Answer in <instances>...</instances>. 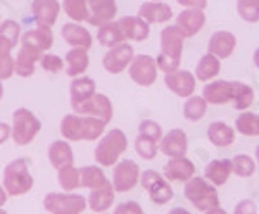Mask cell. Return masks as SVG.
Wrapping results in <instances>:
<instances>
[{
    "label": "cell",
    "instance_id": "cell-52",
    "mask_svg": "<svg viewBox=\"0 0 259 214\" xmlns=\"http://www.w3.org/2000/svg\"><path fill=\"white\" fill-rule=\"evenodd\" d=\"M11 126L7 123H0V144H4V142L9 138V135H11Z\"/></svg>",
    "mask_w": 259,
    "mask_h": 214
},
{
    "label": "cell",
    "instance_id": "cell-56",
    "mask_svg": "<svg viewBox=\"0 0 259 214\" xmlns=\"http://www.w3.org/2000/svg\"><path fill=\"white\" fill-rule=\"evenodd\" d=\"M252 62H254V66L259 69V47L254 50V56H252Z\"/></svg>",
    "mask_w": 259,
    "mask_h": 214
},
{
    "label": "cell",
    "instance_id": "cell-17",
    "mask_svg": "<svg viewBox=\"0 0 259 214\" xmlns=\"http://www.w3.org/2000/svg\"><path fill=\"white\" fill-rule=\"evenodd\" d=\"M89 2V23L94 26H104V24L111 23L116 16V0H87Z\"/></svg>",
    "mask_w": 259,
    "mask_h": 214
},
{
    "label": "cell",
    "instance_id": "cell-24",
    "mask_svg": "<svg viewBox=\"0 0 259 214\" xmlns=\"http://www.w3.org/2000/svg\"><path fill=\"white\" fill-rule=\"evenodd\" d=\"M232 176V159H212L204 169V178L214 187H221Z\"/></svg>",
    "mask_w": 259,
    "mask_h": 214
},
{
    "label": "cell",
    "instance_id": "cell-45",
    "mask_svg": "<svg viewBox=\"0 0 259 214\" xmlns=\"http://www.w3.org/2000/svg\"><path fill=\"white\" fill-rule=\"evenodd\" d=\"M237 12L247 23L259 21V2H237Z\"/></svg>",
    "mask_w": 259,
    "mask_h": 214
},
{
    "label": "cell",
    "instance_id": "cell-7",
    "mask_svg": "<svg viewBox=\"0 0 259 214\" xmlns=\"http://www.w3.org/2000/svg\"><path fill=\"white\" fill-rule=\"evenodd\" d=\"M157 62L154 57L140 54L135 56L128 68L130 79L140 87H152L157 79Z\"/></svg>",
    "mask_w": 259,
    "mask_h": 214
},
{
    "label": "cell",
    "instance_id": "cell-61",
    "mask_svg": "<svg viewBox=\"0 0 259 214\" xmlns=\"http://www.w3.org/2000/svg\"><path fill=\"white\" fill-rule=\"evenodd\" d=\"M150 2H162V0H150Z\"/></svg>",
    "mask_w": 259,
    "mask_h": 214
},
{
    "label": "cell",
    "instance_id": "cell-21",
    "mask_svg": "<svg viewBox=\"0 0 259 214\" xmlns=\"http://www.w3.org/2000/svg\"><path fill=\"white\" fill-rule=\"evenodd\" d=\"M114 194H116V190H114V187H112V182H107L106 185H102L100 188H95V190L90 192L89 199H87L89 207L95 214L107 212L111 205L114 204Z\"/></svg>",
    "mask_w": 259,
    "mask_h": 214
},
{
    "label": "cell",
    "instance_id": "cell-58",
    "mask_svg": "<svg viewBox=\"0 0 259 214\" xmlns=\"http://www.w3.org/2000/svg\"><path fill=\"white\" fill-rule=\"evenodd\" d=\"M2 94H4V87H2V81H0V99H2Z\"/></svg>",
    "mask_w": 259,
    "mask_h": 214
},
{
    "label": "cell",
    "instance_id": "cell-60",
    "mask_svg": "<svg viewBox=\"0 0 259 214\" xmlns=\"http://www.w3.org/2000/svg\"><path fill=\"white\" fill-rule=\"evenodd\" d=\"M0 214H7L6 211H4V209H0Z\"/></svg>",
    "mask_w": 259,
    "mask_h": 214
},
{
    "label": "cell",
    "instance_id": "cell-51",
    "mask_svg": "<svg viewBox=\"0 0 259 214\" xmlns=\"http://www.w3.org/2000/svg\"><path fill=\"white\" fill-rule=\"evenodd\" d=\"M177 4H180L185 9H200L204 11L207 7V0H177Z\"/></svg>",
    "mask_w": 259,
    "mask_h": 214
},
{
    "label": "cell",
    "instance_id": "cell-62",
    "mask_svg": "<svg viewBox=\"0 0 259 214\" xmlns=\"http://www.w3.org/2000/svg\"><path fill=\"white\" fill-rule=\"evenodd\" d=\"M99 214H109V212H99Z\"/></svg>",
    "mask_w": 259,
    "mask_h": 214
},
{
    "label": "cell",
    "instance_id": "cell-14",
    "mask_svg": "<svg viewBox=\"0 0 259 214\" xmlns=\"http://www.w3.org/2000/svg\"><path fill=\"white\" fill-rule=\"evenodd\" d=\"M202 97L212 106H225L233 100V81L228 79H214L209 81L202 90Z\"/></svg>",
    "mask_w": 259,
    "mask_h": 214
},
{
    "label": "cell",
    "instance_id": "cell-55",
    "mask_svg": "<svg viewBox=\"0 0 259 214\" xmlns=\"http://www.w3.org/2000/svg\"><path fill=\"white\" fill-rule=\"evenodd\" d=\"M168 214H190V211H187L185 207H175V209H171Z\"/></svg>",
    "mask_w": 259,
    "mask_h": 214
},
{
    "label": "cell",
    "instance_id": "cell-36",
    "mask_svg": "<svg viewBox=\"0 0 259 214\" xmlns=\"http://www.w3.org/2000/svg\"><path fill=\"white\" fill-rule=\"evenodd\" d=\"M235 130L244 137H259V114L242 111L235 119Z\"/></svg>",
    "mask_w": 259,
    "mask_h": 214
},
{
    "label": "cell",
    "instance_id": "cell-44",
    "mask_svg": "<svg viewBox=\"0 0 259 214\" xmlns=\"http://www.w3.org/2000/svg\"><path fill=\"white\" fill-rule=\"evenodd\" d=\"M139 135H144V137H147V138H150V140H154V142L159 144L161 138H162V128L157 121L144 119L139 124Z\"/></svg>",
    "mask_w": 259,
    "mask_h": 214
},
{
    "label": "cell",
    "instance_id": "cell-23",
    "mask_svg": "<svg viewBox=\"0 0 259 214\" xmlns=\"http://www.w3.org/2000/svg\"><path fill=\"white\" fill-rule=\"evenodd\" d=\"M139 16L144 21H147L149 24L154 23H168L173 18V11L168 4L164 2H144L139 9Z\"/></svg>",
    "mask_w": 259,
    "mask_h": 214
},
{
    "label": "cell",
    "instance_id": "cell-18",
    "mask_svg": "<svg viewBox=\"0 0 259 214\" xmlns=\"http://www.w3.org/2000/svg\"><path fill=\"white\" fill-rule=\"evenodd\" d=\"M59 9L61 6L57 0H33L31 4L33 19L40 28L52 26L59 16Z\"/></svg>",
    "mask_w": 259,
    "mask_h": 214
},
{
    "label": "cell",
    "instance_id": "cell-29",
    "mask_svg": "<svg viewBox=\"0 0 259 214\" xmlns=\"http://www.w3.org/2000/svg\"><path fill=\"white\" fill-rule=\"evenodd\" d=\"M90 64L89 52L85 49H71L66 54V73L71 78L81 76Z\"/></svg>",
    "mask_w": 259,
    "mask_h": 214
},
{
    "label": "cell",
    "instance_id": "cell-35",
    "mask_svg": "<svg viewBox=\"0 0 259 214\" xmlns=\"http://www.w3.org/2000/svg\"><path fill=\"white\" fill-rule=\"evenodd\" d=\"M254 102V88L242 81H233V107L237 111H247Z\"/></svg>",
    "mask_w": 259,
    "mask_h": 214
},
{
    "label": "cell",
    "instance_id": "cell-32",
    "mask_svg": "<svg viewBox=\"0 0 259 214\" xmlns=\"http://www.w3.org/2000/svg\"><path fill=\"white\" fill-rule=\"evenodd\" d=\"M97 38H99V44L107 49H112L119 44H124V40H126L118 21H111V23L100 26L97 31Z\"/></svg>",
    "mask_w": 259,
    "mask_h": 214
},
{
    "label": "cell",
    "instance_id": "cell-12",
    "mask_svg": "<svg viewBox=\"0 0 259 214\" xmlns=\"http://www.w3.org/2000/svg\"><path fill=\"white\" fill-rule=\"evenodd\" d=\"M187 150H189V138L182 128L169 130L166 135H162L159 142V152H162V156L168 159L187 156Z\"/></svg>",
    "mask_w": 259,
    "mask_h": 214
},
{
    "label": "cell",
    "instance_id": "cell-38",
    "mask_svg": "<svg viewBox=\"0 0 259 214\" xmlns=\"http://www.w3.org/2000/svg\"><path fill=\"white\" fill-rule=\"evenodd\" d=\"M147 192H149V199L157 205L168 204L175 195L173 187H171V182H168L166 178H161L159 182H157L156 185L150 187Z\"/></svg>",
    "mask_w": 259,
    "mask_h": 214
},
{
    "label": "cell",
    "instance_id": "cell-25",
    "mask_svg": "<svg viewBox=\"0 0 259 214\" xmlns=\"http://www.w3.org/2000/svg\"><path fill=\"white\" fill-rule=\"evenodd\" d=\"M69 94H71V107L76 109L78 106H81L83 102H87V100L95 95V81L89 76H78L71 83Z\"/></svg>",
    "mask_w": 259,
    "mask_h": 214
},
{
    "label": "cell",
    "instance_id": "cell-43",
    "mask_svg": "<svg viewBox=\"0 0 259 214\" xmlns=\"http://www.w3.org/2000/svg\"><path fill=\"white\" fill-rule=\"evenodd\" d=\"M19 33H21V28L16 21L7 19L0 24V38L9 41L12 47H16V44L19 41Z\"/></svg>",
    "mask_w": 259,
    "mask_h": 214
},
{
    "label": "cell",
    "instance_id": "cell-9",
    "mask_svg": "<svg viewBox=\"0 0 259 214\" xmlns=\"http://www.w3.org/2000/svg\"><path fill=\"white\" fill-rule=\"evenodd\" d=\"M133 59H135L133 47L124 41V44H119V45H116V47L107 50L106 56H104V59H102V66L107 73L119 74V73H123L126 68H130V64H132Z\"/></svg>",
    "mask_w": 259,
    "mask_h": 214
},
{
    "label": "cell",
    "instance_id": "cell-47",
    "mask_svg": "<svg viewBox=\"0 0 259 214\" xmlns=\"http://www.w3.org/2000/svg\"><path fill=\"white\" fill-rule=\"evenodd\" d=\"M40 64L41 68L45 71H49V73H59L64 68V61H62V57L56 56V54H44L40 59Z\"/></svg>",
    "mask_w": 259,
    "mask_h": 214
},
{
    "label": "cell",
    "instance_id": "cell-11",
    "mask_svg": "<svg viewBox=\"0 0 259 214\" xmlns=\"http://www.w3.org/2000/svg\"><path fill=\"white\" fill-rule=\"evenodd\" d=\"M74 114H81V116H92V117H99V119L109 123L112 119V102L107 95L104 94H95L94 97L89 99L87 102H83L81 106H78L76 109H73Z\"/></svg>",
    "mask_w": 259,
    "mask_h": 214
},
{
    "label": "cell",
    "instance_id": "cell-8",
    "mask_svg": "<svg viewBox=\"0 0 259 214\" xmlns=\"http://www.w3.org/2000/svg\"><path fill=\"white\" fill-rule=\"evenodd\" d=\"M140 183V167L132 159L118 162L112 171V187L116 192H130Z\"/></svg>",
    "mask_w": 259,
    "mask_h": 214
},
{
    "label": "cell",
    "instance_id": "cell-31",
    "mask_svg": "<svg viewBox=\"0 0 259 214\" xmlns=\"http://www.w3.org/2000/svg\"><path fill=\"white\" fill-rule=\"evenodd\" d=\"M221 71V61L212 54H204L202 57L199 59L197 66H195V78L200 79V81H211L212 78H216Z\"/></svg>",
    "mask_w": 259,
    "mask_h": 214
},
{
    "label": "cell",
    "instance_id": "cell-10",
    "mask_svg": "<svg viewBox=\"0 0 259 214\" xmlns=\"http://www.w3.org/2000/svg\"><path fill=\"white\" fill-rule=\"evenodd\" d=\"M164 85L168 87L171 94H175L177 97L189 99L195 92V85H197V78L194 73L187 69H178L175 73L164 74Z\"/></svg>",
    "mask_w": 259,
    "mask_h": 214
},
{
    "label": "cell",
    "instance_id": "cell-46",
    "mask_svg": "<svg viewBox=\"0 0 259 214\" xmlns=\"http://www.w3.org/2000/svg\"><path fill=\"white\" fill-rule=\"evenodd\" d=\"M156 62H157V69L162 71L164 74H169L180 69L182 57H173V56H168V54L159 52V56L156 57Z\"/></svg>",
    "mask_w": 259,
    "mask_h": 214
},
{
    "label": "cell",
    "instance_id": "cell-2",
    "mask_svg": "<svg viewBox=\"0 0 259 214\" xmlns=\"http://www.w3.org/2000/svg\"><path fill=\"white\" fill-rule=\"evenodd\" d=\"M128 147V138L124 135L123 130L112 128L106 133L100 142L95 147V162H99L100 166H116L119 162L121 154L126 150Z\"/></svg>",
    "mask_w": 259,
    "mask_h": 214
},
{
    "label": "cell",
    "instance_id": "cell-49",
    "mask_svg": "<svg viewBox=\"0 0 259 214\" xmlns=\"http://www.w3.org/2000/svg\"><path fill=\"white\" fill-rule=\"evenodd\" d=\"M112 214H144V207L135 200H126V202L119 204Z\"/></svg>",
    "mask_w": 259,
    "mask_h": 214
},
{
    "label": "cell",
    "instance_id": "cell-22",
    "mask_svg": "<svg viewBox=\"0 0 259 214\" xmlns=\"http://www.w3.org/2000/svg\"><path fill=\"white\" fill-rule=\"evenodd\" d=\"M61 35L66 44H69L73 49H85L92 47V35L87 28L80 26L76 23H66L61 29Z\"/></svg>",
    "mask_w": 259,
    "mask_h": 214
},
{
    "label": "cell",
    "instance_id": "cell-41",
    "mask_svg": "<svg viewBox=\"0 0 259 214\" xmlns=\"http://www.w3.org/2000/svg\"><path fill=\"white\" fill-rule=\"evenodd\" d=\"M62 7H64L66 14L73 21H87L90 16L89 2L87 0H64Z\"/></svg>",
    "mask_w": 259,
    "mask_h": 214
},
{
    "label": "cell",
    "instance_id": "cell-40",
    "mask_svg": "<svg viewBox=\"0 0 259 214\" xmlns=\"http://www.w3.org/2000/svg\"><path fill=\"white\" fill-rule=\"evenodd\" d=\"M59 185L62 190H76L80 187V169L74 164L61 167L59 171Z\"/></svg>",
    "mask_w": 259,
    "mask_h": 214
},
{
    "label": "cell",
    "instance_id": "cell-48",
    "mask_svg": "<svg viewBox=\"0 0 259 214\" xmlns=\"http://www.w3.org/2000/svg\"><path fill=\"white\" fill-rule=\"evenodd\" d=\"M161 178H164L159 171L156 169H145L144 173H140V185L145 188V190H149L152 185H156L157 182H159Z\"/></svg>",
    "mask_w": 259,
    "mask_h": 214
},
{
    "label": "cell",
    "instance_id": "cell-39",
    "mask_svg": "<svg viewBox=\"0 0 259 214\" xmlns=\"http://www.w3.org/2000/svg\"><path fill=\"white\" fill-rule=\"evenodd\" d=\"M14 49L9 41L0 38V79H7L16 71V61L11 57V50Z\"/></svg>",
    "mask_w": 259,
    "mask_h": 214
},
{
    "label": "cell",
    "instance_id": "cell-6",
    "mask_svg": "<svg viewBox=\"0 0 259 214\" xmlns=\"http://www.w3.org/2000/svg\"><path fill=\"white\" fill-rule=\"evenodd\" d=\"M44 207L50 214H81L89 207V202L85 197L78 194L50 192L44 199Z\"/></svg>",
    "mask_w": 259,
    "mask_h": 214
},
{
    "label": "cell",
    "instance_id": "cell-37",
    "mask_svg": "<svg viewBox=\"0 0 259 214\" xmlns=\"http://www.w3.org/2000/svg\"><path fill=\"white\" fill-rule=\"evenodd\" d=\"M257 169L256 159H252L247 154H237L232 157V173L239 178H250Z\"/></svg>",
    "mask_w": 259,
    "mask_h": 214
},
{
    "label": "cell",
    "instance_id": "cell-59",
    "mask_svg": "<svg viewBox=\"0 0 259 214\" xmlns=\"http://www.w3.org/2000/svg\"><path fill=\"white\" fill-rule=\"evenodd\" d=\"M237 2H259V0H237Z\"/></svg>",
    "mask_w": 259,
    "mask_h": 214
},
{
    "label": "cell",
    "instance_id": "cell-5",
    "mask_svg": "<svg viewBox=\"0 0 259 214\" xmlns=\"http://www.w3.org/2000/svg\"><path fill=\"white\" fill-rule=\"evenodd\" d=\"M40 128H41V123L31 111H28V109H24V107H19L14 111V114H12L11 137L18 145L30 144L36 133L40 132Z\"/></svg>",
    "mask_w": 259,
    "mask_h": 214
},
{
    "label": "cell",
    "instance_id": "cell-3",
    "mask_svg": "<svg viewBox=\"0 0 259 214\" xmlns=\"http://www.w3.org/2000/svg\"><path fill=\"white\" fill-rule=\"evenodd\" d=\"M216 188L218 187L207 182L204 176H194L185 183L183 194H185L187 200L194 204L195 209H199L200 212H207L209 209L220 205V195Z\"/></svg>",
    "mask_w": 259,
    "mask_h": 214
},
{
    "label": "cell",
    "instance_id": "cell-30",
    "mask_svg": "<svg viewBox=\"0 0 259 214\" xmlns=\"http://www.w3.org/2000/svg\"><path fill=\"white\" fill-rule=\"evenodd\" d=\"M49 161L57 171L64 166L73 164L74 156H73V150H71L68 142H62V140L52 142L49 147Z\"/></svg>",
    "mask_w": 259,
    "mask_h": 214
},
{
    "label": "cell",
    "instance_id": "cell-53",
    "mask_svg": "<svg viewBox=\"0 0 259 214\" xmlns=\"http://www.w3.org/2000/svg\"><path fill=\"white\" fill-rule=\"evenodd\" d=\"M7 195H9V194H7V190H6V188H4V187H0V205H4V204L7 202Z\"/></svg>",
    "mask_w": 259,
    "mask_h": 214
},
{
    "label": "cell",
    "instance_id": "cell-54",
    "mask_svg": "<svg viewBox=\"0 0 259 214\" xmlns=\"http://www.w3.org/2000/svg\"><path fill=\"white\" fill-rule=\"evenodd\" d=\"M204 214H228V212L225 211L223 207H220V205H218V207H212V209H209V211L204 212Z\"/></svg>",
    "mask_w": 259,
    "mask_h": 214
},
{
    "label": "cell",
    "instance_id": "cell-34",
    "mask_svg": "<svg viewBox=\"0 0 259 214\" xmlns=\"http://www.w3.org/2000/svg\"><path fill=\"white\" fill-rule=\"evenodd\" d=\"M106 183H107V178H106V175H104L102 167H99V166L80 167V187L95 190V188H100L102 185H106Z\"/></svg>",
    "mask_w": 259,
    "mask_h": 214
},
{
    "label": "cell",
    "instance_id": "cell-13",
    "mask_svg": "<svg viewBox=\"0 0 259 214\" xmlns=\"http://www.w3.org/2000/svg\"><path fill=\"white\" fill-rule=\"evenodd\" d=\"M162 176H164L168 182L187 183L190 178H194L195 176V164L187 156L171 157L169 161L166 162L164 171H162Z\"/></svg>",
    "mask_w": 259,
    "mask_h": 214
},
{
    "label": "cell",
    "instance_id": "cell-57",
    "mask_svg": "<svg viewBox=\"0 0 259 214\" xmlns=\"http://www.w3.org/2000/svg\"><path fill=\"white\" fill-rule=\"evenodd\" d=\"M254 157H256V164L259 167V145L256 147V152H254Z\"/></svg>",
    "mask_w": 259,
    "mask_h": 214
},
{
    "label": "cell",
    "instance_id": "cell-26",
    "mask_svg": "<svg viewBox=\"0 0 259 214\" xmlns=\"http://www.w3.org/2000/svg\"><path fill=\"white\" fill-rule=\"evenodd\" d=\"M207 140L214 147L225 149V147L233 145L235 142V130L223 121H212L207 126Z\"/></svg>",
    "mask_w": 259,
    "mask_h": 214
},
{
    "label": "cell",
    "instance_id": "cell-1",
    "mask_svg": "<svg viewBox=\"0 0 259 214\" xmlns=\"http://www.w3.org/2000/svg\"><path fill=\"white\" fill-rule=\"evenodd\" d=\"M106 121L92 116L81 114H66L61 121V135L66 140L80 142V140H97L100 135H104Z\"/></svg>",
    "mask_w": 259,
    "mask_h": 214
},
{
    "label": "cell",
    "instance_id": "cell-27",
    "mask_svg": "<svg viewBox=\"0 0 259 214\" xmlns=\"http://www.w3.org/2000/svg\"><path fill=\"white\" fill-rule=\"evenodd\" d=\"M44 52H40L38 49L33 47H26L23 45L18 54V59H16V73L19 74L21 78H28L35 73V62L41 59Z\"/></svg>",
    "mask_w": 259,
    "mask_h": 214
},
{
    "label": "cell",
    "instance_id": "cell-19",
    "mask_svg": "<svg viewBox=\"0 0 259 214\" xmlns=\"http://www.w3.org/2000/svg\"><path fill=\"white\" fill-rule=\"evenodd\" d=\"M206 24V12L200 9H185L177 16V26L187 38L195 36Z\"/></svg>",
    "mask_w": 259,
    "mask_h": 214
},
{
    "label": "cell",
    "instance_id": "cell-42",
    "mask_svg": "<svg viewBox=\"0 0 259 214\" xmlns=\"http://www.w3.org/2000/svg\"><path fill=\"white\" fill-rule=\"evenodd\" d=\"M135 150L142 159L150 161V159H154L157 156V152H159V144L144 135H139L135 138Z\"/></svg>",
    "mask_w": 259,
    "mask_h": 214
},
{
    "label": "cell",
    "instance_id": "cell-20",
    "mask_svg": "<svg viewBox=\"0 0 259 214\" xmlns=\"http://www.w3.org/2000/svg\"><path fill=\"white\" fill-rule=\"evenodd\" d=\"M119 26L123 29V35L126 40L132 41H144L149 38L150 26L147 21H144L140 16H124L119 21Z\"/></svg>",
    "mask_w": 259,
    "mask_h": 214
},
{
    "label": "cell",
    "instance_id": "cell-4",
    "mask_svg": "<svg viewBox=\"0 0 259 214\" xmlns=\"http://www.w3.org/2000/svg\"><path fill=\"white\" fill-rule=\"evenodd\" d=\"M28 159H16L9 162L4 171V188L11 197L28 194L33 187V176L28 169Z\"/></svg>",
    "mask_w": 259,
    "mask_h": 214
},
{
    "label": "cell",
    "instance_id": "cell-28",
    "mask_svg": "<svg viewBox=\"0 0 259 214\" xmlns=\"http://www.w3.org/2000/svg\"><path fill=\"white\" fill-rule=\"evenodd\" d=\"M21 44L26 45V47H33V49H38L40 52H45L52 47L54 44V35L50 31V28H35L30 29L23 35L21 38Z\"/></svg>",
    "mask_w": 259,
    "mask_h": 214
},
{
    "label": "cell",
    "instance_id": "cell-16",
    "mask_svg": "<svg viewBox=\"0 0 259 214\" xmlns=\"http://www.w3.org/2000/svg\"><path fill=\"white\" fill-rule=\"evenodd\" d=\"M187 36L183 35V31L180 29L177 24H169L161 31V52L168 54L173 57H182L183 54V44H185Z\"/></svg>",
    "mask_w": 259,
    "mask_h": 214
},
{
    "label": "cell",
    "instance_id": "cell-15",
    "mask_svg": "<svg viewBox=\"0 0 259 214\" xmlns=\"http://www.w3.org/2000/svg\"><path fill=\"white\" fill-rule=\"evenodd\" d=\"M235 47H237V36L232 31L220 29V31H214L211 35L209 44H207V52L216 56L220 61H223V59H228L235 52Z\"/></svg>",
    "mask_w": 259,
    "mask_h": 214
},
{
    "label": "cell",
    "instance_id": "cell-50",
    "mask_svg": "<svg viewBox=\"0 0 259 214\" xmlns=\"http://www.w3.org/2000/svg\"><path fill=\"white\" fill-rule=\"evenodd\" d=\"M233 214H257V205L250 199H242L233 207Z\"/></svg>",
    "mask_w": 259,
    "mask_h": 214
},
{
    "label": "cell",
    "instance_id": "cell-33",
    "mask_svg": "<svg viewBox=\"0 0 259 214\" xmlns=\"http://www.w3.org/2000/svg\"><path fill=\"white\" fill-rule=\"evenodd\" d=\"M207 106L209 104L202 95H192V97L185 99V104H183V117L192 123H197L206 116Z\"/></svg>",
    "mask_w": 259,
    "mask_h": 214
}]
</instances>
